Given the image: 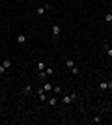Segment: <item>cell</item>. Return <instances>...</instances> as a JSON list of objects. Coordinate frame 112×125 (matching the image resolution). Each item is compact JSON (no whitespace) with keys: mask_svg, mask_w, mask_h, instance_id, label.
Returning a JSON list of instances; mask_svg holds the SVG:
<instances>
[{"mask_svg":"<svg viewBox=\"0 0 112 125\" xmlns=\"http://www.w3.org/2000/svg\"><path fill=\"white\" fill-rule=\"evenodd\" d=\"M73 101H77V93H71V95H64V103H65V105H69V103H73Z\"/></svg>","mask_w":112,"mask_h":125,"instance_id":"6da1fadb","label":"cell"},{"mask_svg":"<svg viewBox=\"0 0 112 125\" xmlns=\"http://www.w3.org/2000/svg\"><path fill=\"white\" fill-rule=\"evenodd\" d=\"M17 43H21V45L26 43V36H24V34H19V36H17Z\"/></svg>","mask_w":112,"mask_h":125,"instance_id":"7a4b0ae2","label":"cell"},{"mask_svg":"<svg viewBox=\"0 0 112 125\" xmlns=\"http://www.w3.org/2000/svg\"><path fill=\"white\" fill-rule=\"evenodd\" d=\"M60 32H62V28H60V26L56 24L54 28H52V36H54V37H58V36H60Z\"/></svg>","mask_w":112,"mask_h":125,"instance_id":"3957f363","label":"cell"},{"mask_svg":"<svg viewBox=\"0 0 112 125\" xmlns=\"http://www.w3.org/2000/svg\"><path fill=\"white\" fill-rule=\"evenodd\" d=\"M43 92H52V84L51 82H45L43 84Z\"/></svg>","mask_w":112,"mask_h":125,"instance_id":"277c9868","label":"cell"},{"mask_svg":"<svg viewBox=\"0 0 112 125\" xmlns=\"http://www.w3.org/2000/svg\"><path fill=\"white\" fill-rule=\"evenodd\" d=\"M37 95H39L41 103H43V101H47V95H45V92H43V90H39V92H37Z\"/></svg>","mask_w":112,"mask_h":125,"instance_id":"5b68a950","label":"cell"},{"mask_svg":"<svg viewBox=\"0 0 112 125\" xmlns=\"http://www.w3.org/2000/svg\"><path fill=\"white\" fill-rule=\"evenodd\" d=\"M2 65H4L6 69H8V67H11V60H4V62H2Z\"/></svg>","mask_w":112,"mask_h":125,"instance_id":"8992f818","label":"cell"},{"mask_svg":"<svg viewBox=\"0 0 112 125\" xmlns=\"http://www.w3.org/2000/svg\"><path fill=\"white\" fill-rule=\"evenodd\" d=\"M65 64H67V67H69V69H73V67H75V62H73V60H67Z\"/></svg>","mask_w":112,"mask_h":125,"instance_id":"52a82bcc","label":"cell"},{"mask_svg":"<svg viewBox=\"0 0 112 125\" xmlns=\"http://www.w3.org/2000/svg\"><path fill=\"white\" fill-rule=\"evenodd\" d=\"M37 69H39V73H41V71H45V64H43V62H39V64H37Z\"/></svg>","mask_w":112,"mask_h":125,"instance_id":"ba28073f","label":"cell"},{"mask_svg":"<svg viewBox=\"0 0 112 125\" xmlns=\"http://www.w3.org/2000/svg\"><path fill=\"white\" fill-rule=\"evenodd\" d=\"M52 92H54V93H62V88H60V86H52Z\"/></svg>","mask_w":112,"mask_h":125,"instance_id":"9c48e42d","label":"cell"},{"mask_svg":"<svg viewBox=\"0 0 112 125\" xmlns=\"http://www.w3.org/2000/svg\"><path fill=\"white\" fill-rule=\"evenodd\" d=\"M45 11H47L45 8H37V15H45Z\"/></svg>","mask_w":112,"mask_h":125,"instance_id":"30bf717a","label":"cell"},{"mask_svg":"<svg viewBox=\"0 0 112 125\" xmlns=\"http://www.w3.org/2000/svg\"><path fill=\"white\" fill-rule=\"evenodd\" d=\"M23 92H24V93H26V95H28V93L32 92V86H24V90H23Z\"/></svg>","mask_w":112,"mask_h":125,"instance_id":"8fae6325","label":"cell"},{"mask_svg":"<svg viewBox=\"0 0 112 125\" xmlns=\"http://www.w3.org/2000/svg\"><path fill=\"white\" fill-rule=\"evenodd\" d=\"M105 21H107V23H110V21H112V13H108V15H105Z\"/></svg>","mask_w":112,"mask_h":125,"instance_id":"7c38bea8","label":"cell"},{"mask_svg":"<svg viewBox=\"0 0 112 125\" xmlns=\"http://www.w3.org/2000/svg\"><path fill=\"white\" fill-rule=\"evenodd\" d=\"M108 88V82H101V90H107Z\"/></svg>","mask_w":112,"mask_h":125,"instance_id":"4fadbf2b","label":"cell"},{"mask_svg":"<svg viewBox=\"0 0 112 125\" xmlns=\"http://www.w3.org/2000/svg\"><path fill=\"white\" fill-rule=\"evenodd\" d=\"M92 121H93V123H99V121H101V118H99V116H95V118H92Z\"/></svg>","mask_w":112,"mask_h":125,"instance_id":"5bb4252c","label":"cell"},{"mask_svg":"<svg viewBox=\"0 0 112 125\" xmlns=\"http://www.w3.org/2000/svg\"><path fill=\"white\" fill-rule=\"evenodd\" d=\"M107 54H108V58H112V47H107Z\"/></svg>","mask_w":112,"mask_h":125,"instance_id":"9a60e30c","label":"cell"},{"mask_svg":"<svg viewBox=\"0 0 112 125\" xmlns=\"http://www.w3.org/2000/svg\"><path fill=\"white\" fill-rule=\"evenodd\" d=\"M4 71H6V67H4V65H0V75H4Z\"/></svg>","mask_w":112,"mask_h":125,"instance_id":"2e32d148","label":"cell"}]
</instances>
